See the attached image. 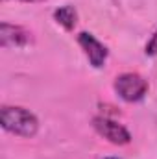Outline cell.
Returning <instances> with one entry per match:
<instances>
[{"label":"cell","instance_id":"6da1fadb","mask_svg":"<svg viewBox=\"0 0 157 159\" xmlns=\"http://www.w3.org/2000/svg\"><path fill=\"white\" fill-rule=\"evenodd\" d=\"M0 124L6 131L19 135V137H34L39 131L37 117L24 107L19 106H4L0 111Z\"/></svg>","mask_w":157,"mask_h":159},{"label":"cell","instance_id":"7a4b0ae2","mask_svg":"<svg viewBox=\"0 0 157 159\" xmlns=\"http://www.w3.org/2000/svg\"><path fill=\"white\" fill-rule=\"evenodd\" d=\"M115 91L124 102H141L148 94V81L137 72H124L115 80Z\"/></svg>","mask_w":157,"mask_h":159},{"label":"cell","instance_id":"3957f363","mask_svg":"<svg viewBox=\"0 0 157 159\" xmlns=\"http://www.w3.org/2000/svg\"><path fill=\"white\" fill-rule=\"evenodd\" d=\"M92 128L98 131V135H102L104 139H107L113 144H128L131 141V133L115 120L107 119V117H94L92 119Z\"/></svg>","mask_w":157,"mask_h":159},{"label":"cell","instance_id":"277c9868","mask_svg":"<svg viewBox=\"0 0 157 159\" xmlns=\"http://www.w3.org/2000/svg\"><path fill=\"white\" fill-rule=\"evenodd\" d=\"M78 43H79V46H81V50H83V54L87 56L89 63L94 69L104 67V63L107 59V48H105V44H102L92 34H87V32H81L78 35Z\"/></svg>","mask_w":157,"mask_h":159},{"label":"cell","instance_id":"5b68a950","mask_svg":"<svg viewBox=\"0 0 157 159\" xmlns=\"http://www.w3.org/2000/svg\"><path fill=\"white\" fill-rule=\"evenodd\" d=\"M30 41H32V34L28 30H24L22 26H15V24H9V22L0 24V46L2 48L26 46Z\"/></svg>","mask_w":157,"mask_h":159},{"label":"cell","instance_id":"8992f818","mask_svg":"<svg viewBox=\"0 0 157 159\" xmlns=\"http://www.w3.org/2000/svg\"><path fill=\"white\" fill-rule=\"evenodd\" d=\"M54 19H56V22L61 24L65 30H72V28L76 26L78 13H76V9H74L70 4H65V6H61V7H57V9L54 11Z\"/></svg>","mask_w":157,"mask_h":159},{"label":"cell","instance_id":"52a82bcc","mask_svg":"<svg viewBox=\"0 0 157 159\" xmlns=\"http://www.w3.org/2000/svg\"><path fill=\"white\" fill-rule=\"evenodd\" d=\"M155 52H157V34L154 35V39H152V43H148V44H146V54L154 56Z\"/></svg>","mask_w":157,"mask_h":159},{"label":"cell","instance_id":"ba28073f","mask_svg":"<svg viewBox=\"0 0 157 159\" xmlns=\"http://www.w3.org/2000/svg\"><path fill=\"white\" fill-rule=\"evenodd\" d=\"M20 2H30V4H35V2H43V0H20Z\"/></svg>","mask_w":157,"mask_h":159},{"label":"cell","instance_id":"9c48e42d","mask_svg":"<svg viewBox=\"0 0 157 159\" xmlns=\"http://www.w3.org/2000/svg\"><path fill=\"white\" fill-rule=\"evenodd\" d=\"M105 159H118V157H105Z\"/></svg>","mask_w":157,"mask_h":159}]
</instances>
